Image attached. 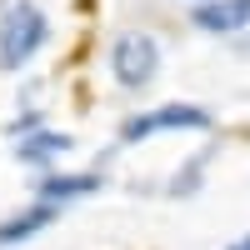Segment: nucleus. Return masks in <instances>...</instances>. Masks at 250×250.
Wrapping results in <instances>:
<instances>
[{
  "label": "nucleus",
  "mask_w": 250,
  "mask_h": 250,
  "mask_svg": "<svg viewBox=\"0 0 250 250\" xmlns=\"http://www.w3.org/2000/svg\"><path fill=\"white\" fill-rule=\"evenodd\" d=\"M50 40V20L35 0H10L0 15V70H20L30 65L35 50Z\"/></svg>",
  "instance_id": "1"
},
{
  "label": "nucleus",
  "mask_w": 250,
  "mask_h": 250,
  "mask_svg": "<svg viewBox=\"0 0 250 250\" xmlns=\"http://www.w3.org/2000/svg\"><path fill=\"white\" fill-rule=\"evenodd\" d=\"M230 250H250V235H240V240H235V245H230Z\"/></svg>",
  "instance_id": "9"
},
{
  "label": "nucleus",
  "mask_w": 250,
  "mask_h": 250,
  "mask_svg": "<svg viewBox=\"0 0 250 250\" xmlns=\"http://www.w3.org/2000/svg\"><path fill=\"white\" fill-rule=\"evenodd\" d=\"M110 75L120 80L125 90H145L160 75V45H155V35L150 30L115 35V45H110Z\"/></svg>",
  "instance_id": "2"
},
{
  "label": "nucleus",
  "mask_w": 250,
  "mask_h": 250,
  "mask_svg": "<svg viewBox=\"0 0 250 250\" xmlns=\"http://www.w3.org/2000/svg\"><path fill=\"white\" fill-rule=\"evenodd\" d=\"M205 165H210V150H195L190 165H185V170L170 180V190H175V195H195V185H200V175H205Z\"/></svg>",
  "instance_id": "8"
},
{
  "label": "nucleus",
  "mask_w": 250,
  "mask_h": 250,
  "mask_svg": "<svg viewBox=\"0 0 250 250\" xmlns=\"http://www.w3.org/2000/svg\"><path fill=\"white\" fill-rule=\"evenodd\" d=\"M70 135L65 130H45V125H40V130H30V135H20V160H25V165H50V160H60V155H65L70 150Z\"/></svg>",
  "instance_id": "7"
},
{
  "label": "nucleus",
  "mask_w": 250,
  "mask_h": 250,
  "mask_svg": "<svg viewBox=\"0 0 250 250\" xmlns=\"http://www.w3.org/2000/svg\"><path fill=\"white\" fill-rule=\"evenodd\" d=\"M85 195H100V175L95 170H65V175H45L35 185V200H50V205H65V200H85Z\"/></svg>",
  "instance_id": "5"
},
{
  "label": "nucleus",
  "mask_w": 250,
  "mask_h": 250,
  "mask_svg": "<svg viewBox=\"0 0 250 250\" xmlns=\"http://www.w3.org/2000/svg\"><path fill=\"white\" fill-rule=\"evenodd\" d=\"M170 130H210V115L200 105H160V110H145L130 115L120 125V140H150V135H170Z\"/></svg>",
  "instance_id": "3"
},
{
  "label": "nucleus",
  "mask_w": 250,
  "mask_h": 250,
  "mask_svg": "<svg viewBox=\"0 0 250 250\" xmlns=\"http://www.w3.org/2000/svg\"><path fill=\"white\" fill-rule=\"evenodd\" d=\"M55 215H60V205H50V200L25 205L20 215H10L5 225H0V250H5V245H20V240H30L35 230H45V225H55Z\"/></svg>",
  "instance_id": "6"
},
{
  "label": "nucleus",
  "mask_w": 250,
  "mask_h": 250,
  "mask_svg": "<svg viewBox=\"0 0 250 250\" xmlns=\"http://www.w3.org/2000/svg\"><path fill=\"white\" fill-rule=\"evenodd\" d=\"M195 25L205 35H235V30L250 25V0H200Z\"/></svg>",
  "instance_id": "4"
},
{
  "label": "nucleus",
  "mask_w": 250,
  "mask_h": 250,
  "mask_svg": "<svg viewBox=\"0 0 250 250\" xmlns=\"http://www.w3.org/2000/svg\"><path fill=\"white\" fill-rule=\"evenodd\" d=\"M0 5H10V0H0Z\"/></svg>",
  "instance_id": "10"
}]
</instances>
